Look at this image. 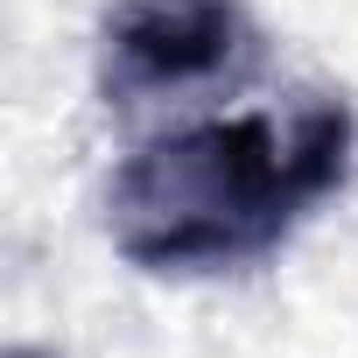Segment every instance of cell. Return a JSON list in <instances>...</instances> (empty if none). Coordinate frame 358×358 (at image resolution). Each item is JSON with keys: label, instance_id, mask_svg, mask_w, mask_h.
I'll return each instance as SVG.
<instances>
[{"label": "cell", "instance_id": "obj_2", "mask_svg": "<svg viewBox=\"0 0 358 358\" xmlns=\"http://www.w3.org/2000/svg\"><path fill=\"white\" fill-rule=\"evenodd\" d=\"M246 50L239 0H113L106 15V92H190L232 71Z\"/></svg>", "mask_w": 358, "mask_h": 358}, {"label": "cell", "instance_id": "obj_1", "mask_svg": "<svg viewBox=\"0 0 358 358\" xmlns=\"http://www.w3.org/2000/svg\"><path fill=\"white\" fill-rule=\"evenodd\" d=\"M344 162H351L344 106H309L288 134L260 113L197 120L120 162L106 190V232L148 274L239 267L274 253L288 225L330 183H344Z\"/></svg>", "mask_w": 358, "mask_h": 358}]
</instances>
